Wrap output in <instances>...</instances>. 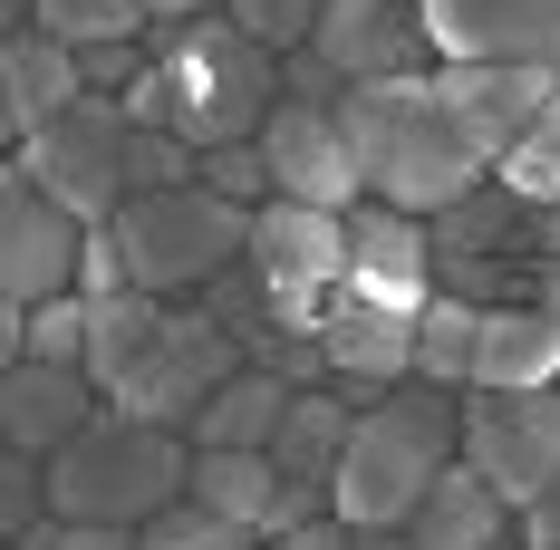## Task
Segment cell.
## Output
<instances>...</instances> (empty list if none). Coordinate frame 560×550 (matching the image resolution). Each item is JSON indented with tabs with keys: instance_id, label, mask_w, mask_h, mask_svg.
Returning a JSON list of instances; mask_svg holds the SVG:
<instances>
[{
	"instance_id": "1",
	"label": "cell",
	"mask_w": 560,
	"mask_h": 550,
	"mask_svg": "<svg viewBox=\"0 0 560 550\" xmlns=\"http://www.w3.org/2000/svg\"><path fill=\"white\" fill-rule=\"evenodd\" d=\"M126 126H165L184 136L194 155H213V145H242V136H261L280 107V58L232 20V10H203V20H165L155 30V68L116 97Z\"/></svg>"
},
{
	"instance_id": "2",
	"label": "cell",
	"mask_w": 560,
	"mask_h": 550,
	"mask_svg": "<svg viewBox=\"0 0 560 550\" xmlns=\"http://www.w3.org/2000/svg\"><path fill=\"white\" fill-rule=\"evenodd\" d=\"M454 454H464V386H425V377L387 386L377 406H358V435H348V454L329 473L338 522L348 531L416 522V502L435 493V473Z\"/></svg>"
},
{
	"instance_id": "3",
	"label": "cell",
	"mask_w": 560,
	"mask_h": 550,
	"mask_svg": "<svg viewBox=\"0 0 560 550\" xmlns=\"http://www.w3.org/2000/svg\"><path fill=\"white\" fill-rule=\"evenodd\" d=\"M425 251H435V290L474 300V309L560 300V203H532L503 174L445 213H425Z\"/></svg>"
},
{
	"instance_id": "4",
	"label": "cell",
	"mask_w": 560,
	"mask_h": 550,
	"mask_svg": "<svg viewBox=\"0 0 560 550\" xmlns=\"http://www.w3.org/2000/svg\"><path fill=\"white\" fill-rule=\"evenodd\" d=\"M348 145H358V174H368V203H396V213H445L474 184H493V165L454 136V116L435 107L425 78H377V87H348Z\"/></svg>"
},
{
	"instance_id": "5",
	"label": "cell",
	"mask_w": 560,
	"mask_h": 550,
	"mask_svg": "<svg viewBox=\"0 0 560 550\" xmlns=\"http://www.w3.org/2000/svg\"><path fill=\"white\" fill-rule=\"evenodd\" d=\"M184 493H194V435L116 416V406L49 454V512L58 522H126V531H145Z\"/></svg>"
},
{
	"instance_id": "6",
	"label": "cell",
	"mask_w": 560,
	"mask_h": 550,
	"mask_svg": "<svg viewBox=\"0 0 560 550\" xmlns=\"http://www.w3.org/2000/svg\"><path fill=\"white\" fill-rule=\"evenodd\" d=\"M126 280L155 300H203V280H223L252 251V203H223L213 184H174V194H136L107 222Z\"/></svg>"
},
{
	"instance_id": "7",
	"label": "cell",
	"mask_w": 560,
	"mask_h": 550,
	"mask_svg": "<svg viewBox=\"0 0 560 550\" xmlns=\"http://www.w3.org/2000/svg\"><path fill=\"white\" fill-rule=\"evenodd\" d=\"M126 145H136V126L116 97H78V107L39 126L30 145H10V165L30 174L49 203H68L78 222H116L136 203V174H126Z\"/></svg>"
},
{
	"instance_id": "8",
	"label": "cell",
	"mask_w": 560,
	"mask_h": 550,
	"mask_svg": "<svg viewBox=\"0 0 560 550\" xmlns=\"http://www.w3.org/2000/svg\"><path fill=\"white\" fill-rule=\"evenodd\" d=\"M425 87H435V107L454 116V136H464L493 174H503L512 145L560 107V68H532V58H435Z\"/></svg>"
},
{
	"instance_id": "9",
	"label": "cell",
	"mask_w": 560,
	"mask_h": 550,
	"mask_svg": "<svg viewBox=\"0 0 560 550\" xmlns=\"http://www.w3.org/2000/svg\"><path fill=\"white\" fill-rule=\"evenodd\" d=\"M232 367H252V358L223 338V319H213L203 300H174V309H165V338L145 348V367L116 386L107 406H116V416H145V425H174V435H194L203 396H213Z\"/></svg>"
},
{
	"instance_id": "10",
	"label": "cell",
	"mask_w": 560,
	"mask_h": 550,
	"mask_svg": "<svg viewBox=\"0 0 560 550\" xmlns=\"http://www.w3.org/2000/svg\"><path fill=\"white\" fill-rule=\"evenodd\" d=\"M464 464L522 512L560 473V386H464Z\"/></svg>"
},
{
	"instance_id": "11",
	"label": "cell",
	"mask_w": 560,
	"mask_h": 550,
	"mask_svg": "<svg viewBox=\"0 0 560 550\" xmlns=\"http://www.w3.org/2000/svg\"><path fill=\"white\" fill-rule=\"evenodd\" d=\"M252 271L271 280V300L290 319H329L338 290H348V213H319V203H261L252 213Z\"/></svg>"
},
{
	"instance_id": "12",
	"label": "cell",
	"mask_w": 560,
	"mask_h": 550,
	"mask_svg": "<svg viewBox=\"0 0 560 550\" xmlns=\"http://www.w3.org/2000/svg\"><path fill=\"white\" fill-rule=\"evenodd\" d=\"M88 232H97V222H78L20 165H0V300H30V309H39V300H58V290H78Z\"/></svg>"
},
{
	"instance_id": "13",
	"label": "cell",
	"mask_w": 560,
	"mask_h": 550,
	"mask_svg": "<svg viewBox=\"0 0 560 550\" xmlns=\"http://www.w3.org/2000/svg\"><path fill=\"white\" fill-rule=\"evenodd\" d=\"M261 155H271V194L280 203H319V213L368 203V174H358V145H348V116L338 107L280 97L271 126H261Z\"/></svg>"
},
{
	"instance_id": "14",
	"label": "cell",
	"mask_w": 560,
	"mask_h": 550,
	"mask_svg": "<svg viewBox=\"0 0 560 550\" xmlns=\"http://www.w3.org/2000/svg\"><path fill=\"white\" fill-rule=\"evenodd\" d=\"M310 49L329 58L348 87H377V78H425L435 68V30H425V0H329Z\"/></svg>"
},
{
	"instance_id": "15",
	"label": "cell",
	"mask_w": 560,
	"mask_h": 550,
	"mask_svg": "<svg viewBox=\"0 0 560 550\" xmlns=\"http://www.w3.org/2000/svg\"><path fill=\"white\" fill-rule=\"evenodd\" d=\"M348 300H377V309H425V300H435L425 213H396V203H348Z\"/></svg>"
},
{
	"instance_id": "16",
	"label": "cell",
	"mask_w": 560,
	"mask_h": 550,
	"mask_svg": "<svg viewBox=\"0 0 560 550\" xmlns=\"http://www.w3.org/2000/svg\"><path fill=\"white\" fill-rule=\"evenodd\" d=\"M97 416H107V396H97L88 367H49V358H10L0 367V444H20V454H58Z\"/></svg>"
},
{
	"instance_id": "17",
	"label": "cell",
	"mask_w": 560,
	"mask_h": 550,
	"mask_svg": "<svg viewBox=\"0 0 560 550\" xmlns=\"http://www.w3.org/2000/svg\"><path fill=\"white\" fill-rule=\"evenodd\" d=\"M319 348H329V386H348L358 406H377L387 386L416 377V309H377V300H348L319 319Z\"/></svg>"
},
{
	"instance_id": "18",
	"label": "cell",
	"mask_w": 560,
	"mask_h": 550,
	"mask_svg": "<svg viewBox=\"0 0 560 550\" xmlns=\"http://www.w3.org/2000/svg\"><path fill=\"white\" fill-rule=\"evenodd\" d=\"M435 58H532L560 68V0H425Z\"/></svg>"
},
{
	"instance_id": "19",
	"label": "cell",
	"mask_w": 560,
	"mask_h": 550,
	"mask_svg": "<svg viewBox=\"0 0 560 550\" xmlns=\"http://www.w3.org/2000/svg\"><path fill=\"white\" fill-rule=\"evenodd\" d=\"M78 97H88V68H78L68 39H49V30H10L0 39V136L10 145H30L39 126H58Z\"/></svg>"
},
{
	"instance_id": "20",
	"label": "cell",
	"mask_w": 560,
	"mask_h": 550,
	"mask_svg": "<svg viewBox=\"0 0 560 550\" xmlns=\"http://www.w3.org/2000/svg\"><path fill=\"white\" fill-rule=\"evenodd\" d=\"M406 541H416V550H522V512H512V502L454 454L445 473H435V493L416 502Z\"/></svg>"
},
{
	"instance_id": "21",
	"label": "cell",
	"mask_w": 560,
	"mask_h": 550,
	"mask_svg": "<svg viewBox=\"0 0 560 550\" xmlns=\"http://www.w3.org/2000/svg\"><path fill=\"white\" fill-rule=\"evenodd\" d=\"M474 386H560V300H512V309H483Z\"/></svg>"
},
{
	"instance_id": "22",
	"label": "cell",
	"mask_w": 560,
	"mask_h": 550,
	"mask_svg": "<svg viewBox=\"0 0 560 550\" xmlns=\"http://www.w3.org/2000/svg\"><path fill=\"white\" fill-rule=\"evenodd\" d=\"M348 435H358V396H348V386H300L290 416H280V435H271V464L290 483H329Z\"/></svg>"
},
{
	"instance_id": "23",
	"label": "cell",
	"mask_w": 560,
	"mask_h": 550,
	"mask_svg": "<svg viewBox=\"0 0 560 550\" xmlns=\"http://www.w3.org/2000/svg\"><path fill=\"white\" fill-rule=\"evenodd\" d=\"M165 309L174 300H155V290H107V300H88V377H97V396H116V386L145 367V348L165 338Z\"/></svg>"
},
{
	"instance_id": "24",
	"label": "cell",
	"mask_w": 560,
	"mask_h": 550,
	"mask_svg": "<svg viewBox=\"0 0 560 550\" xmlns=\"http://www.w3.org/2000/svg\"><path fill=\"white\" fill-rule=\"evenodd\" d=\"M290 396H300V386L271 377V367H232V377L203 396L194 444H271V435H280V416H290Z\"/></svg>"
},
{
	"instance_id": "25",
	"label": "cell",
	"mask_w": 560,
	"mask_h": 550,
	"mask_svg": "<svg viewBox=\"0 0 560 550\" xmlns=\"http://www.w3.org/2000/svg\"><path fill=\"white\" fill-rule=\"evenodd\" d=\"M474 348H483V309L454 300V290H435L416 309V377L425 386H474Z\"/></svg>"
},
{
	"instance_id": "26",
	"label": "cell",
	"mask_w": 560,
	"mask_h": 550,
	"mask_svg": "<svg viewBox=\"0 0 560 550\" xmlns=\"http://www.w3.org/2000/svg\"><path fill=\"white\" fill-rule=\"evenodd\" d=\"M39 30L68 49H107V39H155L145 0H39Z\"/></svg>"
},
{
	"instance_id": "27",
	"label": "cell",
	"mask_w": 560,
	"mask_h": 550,
	"mask_svg": "<svg viewBox=\"0 0 560 550\" xmlns=\"http://www.w3.org/2000/svg\"><path fill=\"white\" fill-rule=\"evenodd\" d=\"M39 522H58V512H49V454H20V444H0V541L20 550Z\"/></svg>"
},
{
	"instance_id": "28",
	"label": "cell",
	"mask_w": 560,
	"mask_h": 550,
	"mask_svg": "<svg viewBox=\"0 0 560 550\" xmlns=\"http://www.w3.org/2000/svg\"><path fill=\"white\" fill-rule=\"evenodd\" d=\"M136 550H261L242 522H223V512H203V502L184 493L174 512H155L145 531H136Z\"/></svg>"
},
{
	"instance_id": "29",
	"label": "cell",
	"mask_w": 560,
	"mask_h": 550,
	"mask_svg": "<svg viewBox=\"0 0 560 550\" xmlns=\"http://www.w3.org/2000/svg\"><path fill=\"white\" fill-rule=\"evenodd\" d=\"M223 10H232V20H242L271 58H290V49H310V30H319V10H329V0H223Z\"/></svg>"
},
{
	"instance_id": "30",
	"label": "cell",
	"mask_w": 560,
	"mask_h": 550,
	"mask_svg": "<svg viewBox=\"0 0 560 550\" xmlns=\"http://www.w3.org/2000/svg\"><path fill=\"white\" fill-rule=\"evenodd\" d=\"M203 184H213L223 203H252V213H261V203H280V194H271V155H261V136L213 145V155H203Z\"/></svg>"
},
{
	"instance_id": "31",
	"label": "cell",
	"mask_w": 560,
	"mask_h": 550,
	"mask_svg": "<svg viewBox=\"0 0 560 550\" xmlns=\"http://www.w3.org/2000/svg\"><path fill=\"white\" fill-rule=\"evenodd\" d=\"M503 184H522L532 203H560V107L512 145V165H503Z\"/></svg>"
},
{
	"instance_id": "32",
	"label": "cell",
	"mask_w": 560,
	"mask_h": 550,
	"mask_svg": "<svg viewBox=\"0 0 560 550\" xmlns=\"http://www.w3.org/2000/svg\"><path fill=\"white\" fill-rule=\"evenodd\" d=\"M280 97H310V107H348V78H338L319 49H290V58H280Z\"/></svg>"
},
{
	"instance_id": "33",
	"label": "cell",
	"mask_w": 560,
	"mask_h": 550,
	"mask_svg": "<svg viewBox=\"0 0 560 550\" xmlns=\"http://www.w3.org/2000/svg\"><path fill=\"white\" fill-rule=\"evenodd\" d=\"M20 550H136V531L126 522H39Z\"/></svg>"
},
{
	"instance_id": "34",
	"label": "cell",
	"mask_w": 560,
	"mask_h": 550,
	"mask_svg": "<svg viewBox=\"0 0 560 550\" xmlns=\"http://www.w3.org/2000/svg\"><path fill=\"white\" fill-rule=\"evenodd\" d=\"M78 290H88V300H107V290H136V280H126V251H116V232H107V222L88 232V261H78Z\"/></svg>"
},
{
	"instance_id": "35",
	"label": "cell",
	"mask_w": 560,
	"mask_h": 550,
	"mask_svg": "<svg viewBox=\"0 0 560 550\" xmlns=\"http://www.w3.org/2000/svg\"><path fill=\"white\" fill-rule=\"evenodd\" d=\"M522 550H560V473L522 502Z\"/></svg>"
},
{
	"instance_id": "36",
	"label": "cell",
	"mask_w": 560,
	"mask_h": 550,
	"mask_svg": "<svg viewBox=\"0 0 560 550\" xmlns=\"http://www.w3.org/2000/svg\"><path fill=\"white\" fill-rule=\"evenodd\" d=\"M261 550H358V531H348L338 512H319V522H300V531H280V541H261Z\"/></svg>"
},
{
	"instance_id": "37",
	"label": "cell",
	"mask_w": 560,
	"mask_h": 550,
	"mask_svg": "<svg viewBox=\"0 0 560 550\" xmlns=\"http://www.w3.org/2000/svg\"><path fill=\"white\" fill-rule=\"evenodd\" d=\"M145 10H155V30H165V20H203V10H223V0H145Z\"/></svg>"
},
{
	"instance_id": "38",
	"label": "cell",
	"mask_w": 560,
	"mask_h": 550,
	"mask_svg": "<svg viewBox=\"0 0 560 550\" xmlns=\"http://www.w3.org/2000/svg\"><path fill=\"white\" fill-rule=\"evenodd\" d=\"M10 30H39V0H0V39Z\"/></svg>"
},
{
	"instance_id": "39",
	"label": "cell",
	"mask_w": 560,
	"mask_h": 550,
	"mask_svg": "<svg viewBox=\"0 0 560 550\" xmlns=\"http://www.w3.org/2000/svg\"><path fill=\"white\" fill-rule=\"evenodd\" d=\"M358 550H416V541H406V522H387V531H358Z\"/></svg>"
}]
</instances>
